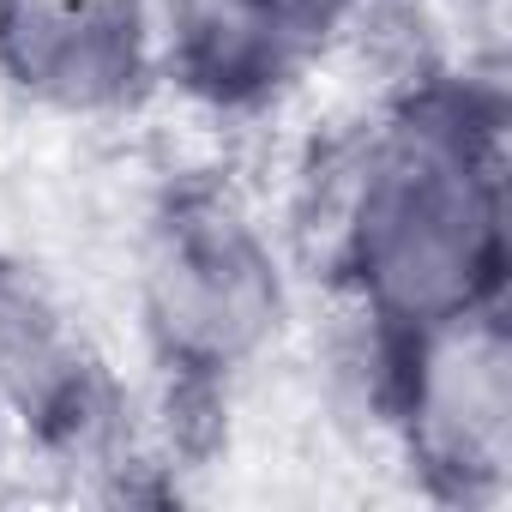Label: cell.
<instances>
[{
	"mask_svg": "<svg viewBox=\"0 0 512 512\" xmlns=\"http://www.w3.org/2000/svg\"><path fill=\"white\" fill-rule=\"evenodd\" d=\"M338 260L392 344L488 308L506 266L500 157L470 97L428 91L374 133L344 199Z\"/></svg>",
	"mask_w": 512,
	"mask_h": 512,
	"instance_id": "1",
	"label": "cell"
},
{
	"mask_svg": "<svg viewBox=\"0 0 512 512\" xmlns=\"http://www.w3.org/2000/svg\"><path fill=\"white\" fill-rule=\"evenodd\" d=\"M145 314L169 362L223 374L247 362L278 326V266L223 199H175L145 247Z\"/></svg>",
	"mask_w": 512,
	"mask_h": 512,
	"instance_id": "2",
	"label": "cell"
},
{
	"mask_svg": "<svg viewBox=\"0 0 512 512\" xmlns=\"http://www.w3.org/2000/svg\"><path fill=\"white\" fill-rule=\"evenodd\" d=\"M404 410L428 464L458 476H494L506 464V338L494 314H464L452 326L398 344Z\"/></svg>",
	"mask_w": 512,
	"mask_h": 512,
	"instance_id": "3",
	"label": "cell"
},
{
	"mask_svg": "<svg viewBox=\"0 0 512 512\" xmlns=\"http://www.w3.org/2000/svg\"><path fill=\"white\" fill-rule=\"evenodd\" d=\"M0 67L49 103H115L145 73V0H0Z\"/></svg>",
	"mask_w": 512,
	"mask_h": 512,
	"instance_id": "4",
	"label": "cell"
},
{
	"mask_svg": "<svg viewBox=\"0 0 512 512\" xmlns=\"http://www.w3.org/2000/svg\"><path fill=\"white\" fill-rule=\"evenodd\" d=\"M362 0H169V37L187 85L217 103L284 85Z\"/></svg>",
	"mask_w": 512,
	"mask_h": 512,
	"instance_id": "5",
	"label": "cell"
},
{
	"mask_svg": "<svg viewBox=\"0 0 512 512\" xmlns=\"http://www.w3.org/2000/svg\"><path fill=\"white\" fill-rule=\"evenodd\" d=\"M0 386L49 434H79L97 416V374L85 350L25 284H0Z\"/></svg>",
	"mask_w": 512,
	"mask_h": 512,
	"instance_id": "6",
	"label": "cell"
}]
</instances>
